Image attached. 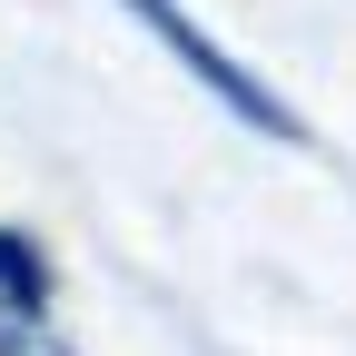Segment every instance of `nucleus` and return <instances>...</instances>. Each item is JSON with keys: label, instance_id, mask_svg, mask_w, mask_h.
<instances>
[{"label": "nucleus", "instance_id": "f257e3e1", "mask_svg": "<svg viewBox=\"0 0 356 356\" xmlns=\"http://www.w3.org/2000/svg\"><path fill=\"white\" fill-rule=\"evenodd\" d=\"M129 10H139V20H149V30L168 40V50H178V70H188V79L208 89V99H228V109H238L248 129H267V139H297V119H287L277 99H267V89H257V79H248V70H238L228 50H218V40H208V30H198L188 10H178V0H129Z\"/></svg>", "mask_w": 356, "mask_h": 356}, {"label": "nucleus", "instance_id": "f03ea898", "mask_svg": "<svg viewBox=\"0 0 356 356\" xmlns=\"http://www.w3.org/2000/svg\"><path fill=\"white\" fill-rule=\"evenodd\" d=\"M0 307H10V317H40V307H50V267H40V248L10 238V228H0Z\"/></svg>", "mask_w": 356, "mask_h": 356}]
</instances>
